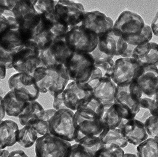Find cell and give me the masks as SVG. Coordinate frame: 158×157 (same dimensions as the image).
Segmentation results:
<instances>
[{
  "label": "cell",
  "instance_id": "6da1fadb",
  "mask_svg": "<svg viewBox=\"0 0 158 157\" xmlns=\"http://www.w3.org/2000/svg\"><path fill=\"white\" fill-rule=\"evenodd\" d=\"M113 29L129 44L138 46L149 43L153 37L151 27L138 14L126 10L118 16Z\"/></svg>",
  "mask_w": 158,
  "mask_h": 157
},
{
  "label": "cell",
  "instance_id": "7a4b0ae2",
  "mask_svg": "<svg viewBox=\"0 0 158 157\" xmlns=\"http://www.w3.org/2000/svg\"><path fill=\"white\" fill-rule=\"evenodd\" d=\"M33 77L40 93L49 92L54 97L62 93L70 80L64 65L39 68Z\"/></svg>",
  "mask_w": 158,
  "mask_h": 157
},
{
  "label": "cell",
  "instance_id": "3957f363",
  "mask_svg": "<svg viewBox=\"0 0 158 157\" xmlns=\"http://www.w3.org/2000/svg\"><path fill=\"white\" fill-rule=\"evenodd\" d=\"M143 95L135 81L129 85L117 86L114 105L124 120L135 118L141 109L140 100Z\"/></svg>",
  "mask_w": 158,
  "mask_h": 157
},
{
  "label": "cell",
  "instance_id": "277c9868",
  "mask_svg": "<svg viewBox=\"0 0 158 157\" xmlns=\"http://www.w3.org/2000/svg\"><path fill=\"white\" fill-rule=\"evenodd\" d=\"M19 25V30L26 43L30 41L39 26L41 17L36 11L31 0H17L13 10Z\"/></svg>",
  "mask_w": 158,
  "mask_h": 157
},
{
  "label": "cell",
  "instance_id": "5b68a950",
  "mask_svg": "<svg viewBox=\"0 0 158 157\" xmlns=\"http://www.w3.org/2000/svg\"><path fill=\"white\" fill-rule=\"evenodd\" d=\"M40 50L33 43L27 42L14 55L13 66L18 73L33 76L40 67L46 66L40 57Z\"/></svg>",
  "mask_w": 158,
  "mask_h": 157
},
{
  "label": "cell",
  "instance_id": "8992f818",
  "mask_svg": "<svg viewBox=\"0 0 158 157\" xmlns=\"http://www.w3.org/2000/svg\"><path fill=\"white\" fill-rule=\"evenodd\" d=\"M70 80L77 83L85 82L95 67V61L91 53L73 52L65 65Z\"/></svg>",
  "mask_w": 158,
  "mask_h": 157
},
{
  "label": "cell",
  "instance_id": "52a82bcc",
  "mask_svg": "<svg viewBox=\"0 0 158 157\" xmlns=\"http://www.w3.org/2000/svg\"><path fill=\"white\" fill-rule=\"evenodd\" d=\"M65 41L73 52L91 53L98 44L99 37L93 31L81 24L71 29L65 37Z\"/></svg>",
  "mask_w": 158,
  "mask_h": 157
},
{
  "label": "cell",
  "instance_id": "ba28073f",
  "mask_svg": "<svg viewBox=\"0 0 158 157\" xmlns=\"http://www.w3.org/2000/svg\"><path fill=\"white\" fill-rule=\"evenodd\" d=\"M74 115L73 111L70 109L57 111L50 119L49 133L69 143L75 141Z\"/></svg>",
  "mask_w": 158,
  "mask_h": 157
},
{
  "label": "cell",
  "instance_id": "9c48e42d",
  "mask_svg": "<svg viewBox=\"0 0 158 157\" xmlns=\"http://www.w3.org/2000/svg\"><path fill=\"white\" fill-rule=\"evenodd\" d=\"M74 125L76 130L75 143L94 138H102L108 131V127L100 119H89L81 116L76 112L74 115Z\"/></svg>",
  "mask_w": 158,
  "mask_h": 157
},
{
  "label": "cell",
  "instance_id": "30bf717a",
  "mask_svg": "<svg viewBox=\"0 0 158 157\" xmlns=\"http://www.w3.org/2000/svg\"><path fill=\"white\" fill-rule=\"evenodd\" d=\"M72 145L50 133L39 137L35 143V157H64Z\"/></svg>",
  "mask_w": 158,
  "mask_h": 157
},
{
  "label": "cell",
  "instance_id": "8fae6325",
  "mask_svg": "<svg viewBox=\"0 0 158 157\" xmlns=\"http://www.w3.org/2000/svg\"><path fill=\"white\" fill-rule=\"evenodd\" d=\"M65 37L56 38L48 48L40 51V57L46 67L65 65L72 56L73 52L66 43Z\"/></svg>",
  "mask_w": 158,
  "mask_h": 157
},
{
  "label": "cell",
  "instance_id": "7c38bea8",
  "mask_svg": "<svg viewBox=\"0 0 158 157\" xmlns=\"http://www.w3.org/2000/svg\"><path fill=\"white\" fill-rule=\"evenodd\" d=\"M55 13L59 20L71 30L82 22L85 10L79 2L59 0L55 6Z\"/></svg>",
  "mask_w": 158,
  "mask_h": 157
},
{
  "label": "cell",
  "instance_id": "4fadbf2b",
  "mask_svg": "<svg viewBox=\"0 0 158 157\" xmlns=\"http://www.w3.org/2000/svg\"><path fill=\"white\" fill-rule=\"evenodd\" d=\"M140 67L133 58H118L114 63L111 79L118 86L129 85L136 78Z\"/></svg>",
  "mask_w": 158,
  "mask_h": 157
},
{
  "label": "cell",
  "instance_id": "5bb4252c",
  "mask_svg": "<svg viewBox=\"0 0 158 157\" xmlns=\"http://www.w3.org/2000/svg\"><path fill=\"white\" fill-rule=\"evenodd\" d=\"M10 90H13L24 96L30 102L37 100L40 95L36 80L30 75L17 73L11 76L8 81Z\"/></svg>",
  "mask_w": 158,
  "mask_h": 157
},
{
  "label": "cell",
  "instance_id": "9a60e30c",
  "mask_svg": "<svg viewBox=\"0 0 158 157\" xmlns=\"http://www.w3.org/2000/svg\"><path fill=\"white\" fill-rule=\"evenodd\" d=\"M144 95L151 98L158 92V68L156 66H141L134 80Z\"/></svg>",
  "mask_w": 158,
  "mask_h": 157
},
{
  "label": "cell",
  "instance_id": "2e32d148",
  "mask_svg": "<svg viewBox=\"0 0 158 157\" xmlns=\"http://www.w3.org/2000/svg\"><path fill=\"white\" fill-rule=\"evenodd\" d=\"M122 37L116 33L113 29L99 37L97 47L106 54L114 57L122 56L128 47Z\"/></svg>",
  "mask_w": 158,
  "mask_h": 157
},
{
  "label": "cell",
  "instance_id": "e0dca14e",
  "mask_svg": "<svg viewBox=\"0 0 158 157\" xmlns=\"http://www.w3.org/2000/svg\"><path fill=\"white\" fill-rule=\"evenodd\" d=\"M114 22L109 17L99 11H85L80 24L82 26L93 31L99 37L113 29Z\"/></svg>",
  "mask_w": 158,
  "mask_h": 157
},
{
  "label": "cell",
  "instance_id": "ac0fdd59",
  "mask_svg": "<svg viewBox=\"0 0 158 157\" xmlns=\"http://www.w3.org/2000/svg\"><path fill=\"white\" fill-rule=\"evenodd\" d=\"M118 128L122 129L128 143L132 145H139L148 138L144 124L136 119L124 120Z\"/></svg>",
  "mask_w": 158,
  "mask_h": 157
},
{
  "label": "cell",
  "instance_id": "d6986e66",
  "mask_svg": "<svg viewBox=\"0 0 158 157\" xmlns=\"http://www.w3.org/2000/svg\"><path fill=\"white\" fill-rule=\"evenodd\" d=\"M92 95V92L85 91L79 88L75 81H71L68 83L62 92L65 106L72 111H76L79 105Z\"/></svg>",
  "mask_w": 158,
  "mask_h": 157
},
{
  "label": "cell",
  "instance_id": "ffe728a7",
  "mask_svg": "<svg viewBox=\"0 0 158 157\" xmlns=\"http://www.w3.org/2000/svg\"><path fill=\"white\" fill-rule=\"evenodd\" d=\"M132 58L137 60L141 66H158V44L149 42L136 46Z\"/></svg>",
  "mask_w": 158,
  "mask_h": 157
},
{
  "label": "cell",
  "instance_id": "44dd1931",
  "mask_svg": "<svg viewBox=\"0 0 158 157\" xmlns=\"http://www.w3.org/2000/svg\"><path fill=\"white\" fill-rule=\"evenodd\" d=\"M2 100L6 114L9 116L17 118L30 102L24 96L13 90L8 92L2 97Z\"/></svg>",
  "mask_w": 158,
  "mask_h": 157
},
{
  "label": "cell",
  "instance_id": "7402d4cb",
  "mask_svg": "<svg viewBox=\"0 0 158 157\" xmlns=\"http://www.w3.org/2000/svg\"><path fill=\"white\" fill-rule=\"evenodd\" d=\"M25 43L19 27L7 29L0 32V48L7 51L16 53Z\"/></svg>",
  "mask_w": 158,
  "mask_h": 157
},
{
  "label": "cell",
  "instance_id": "603a6c76",
  "mask_svg": "<svg viewBox=\"0 0 158 157\" xmlns=\"http://www.w3.org/2000/svg\"><path fill=\"white\" fill-rule=\"evenodd\" d=\"M117 85L110 77H104L93 92L94 96L103 105L114 103Z\"/></svg>",
  "mask_w": 158,
  "mask_h": 157
},
{
  "label": "cell",
  "instance_id": "cb8c5ba5",
  "mask_svg": "<svg viewBox=\"0 0 158 157\" xmlns=\"http://www.w3.org/2000/svg\"><path fill=\"white\" fill-rule=\"evenodd\" d=\"M19 131L18 125L15 121L9 119L1 121L0 149L4 150L17 143Z\"/></svg>",
  "mask_w": 158,
  "mask_h": 157
},
{
  "label": "cell",
  "instance_id": "d4e9b609",
  "mask_svg": "<svg viewBox=\"0 0 158 157\" xmlns=\"http://www.w3.org/2000/svg\"><path fill=\"white\" fill-rule=\"evenodd\" d=\"M103 111L104 105L93 94L79 105L75 112L84 118L100 119Z\"/></svg>",
  "mask_w": 158,
  "mask_h": 157
},
{
  "label": "cell",
  "instance_id": "484cf974",
  "mask_svg": "<svg viewBox=\"0 0 158 157\" xmlns=\"http://www.w3.org/2000/svg\"><path fill=\"white\" fill-rule=\"evenodd\" d=\"M45 111L38 102H30L18 118L22 126H31L44 114Z\"/></svg>",
  "mask_w": 158,
  "mask_h": 157
},
{
  "label": "cell",
  "instance_id": "4316f807",
  "mask_svg": "<svg viewBox=\"0 0 158 157\" xmlns=\"http://www.w3.org/2000/svg\"><path fill=\"white\" fill-rule=\"evenodd\" d=\"M101 118L110 129L118 128L124 121L115 107L114 103L104 105V111Z\"/></svg>",
  "mask_w": 158,
  "mask_h": 157
},
{
  "label": "cell",
  "instance_id": "83f0119b",
  "mask_svg": "<svg viewBox=\"0 0 158 157\" xmlns=\"http://www.w3.org/2000/svg\"><path fill=\"white\" fill-rule=\"evenodd\" d=\"M38 138V133L35 129L26 125L20 129L17 143L25 148H29L36 143Z\"/></svg>",
  "mask_w": 158,
  "mask_h": 157
},
{
  "label": "cell",
  "instance_id": "f1b7e54d",
  "mask_svg": "<svg viewBox=\"0 0 158 157\" xmlns=\"http://www.w3.org/2000/svg\"><path fill=\"white\" fill-rule=\"evenodd\" d=\"M137 157H158V139L149 138L137 145Z\"/></svg>",
  "mask_w": 158,
  "mask_h": 157
},
{
  "label": "cell",
  "instance_id": "f546056e",
  "mask_svg": "<svg viewBox=\"0 0 158 157\" xmlns=\"http://www.w3.org/2000/svg\"><path fill=\"white\" fill-rule=\"evenodd\" d=\"M102 141L104 144H114L122 148L126 147L129 143L122 129L119 128L108 129L102 138Z\"/></svg>",
  "mask_w": 158,
  "mask_h": 157
},
{
  "label": "cell",
  "instance_id": "4dcf8cb0",
  "mask_svg": "<svg viewBox=\"0 0 158 157\" xmlns=\"http://www.w3.org/2000/svg\"><path fill=\"white\" fill-rule=\"evenodd\" d=\"M104 77H105L104 74L100 69L95 66L91 76L85 82L77 84L81 89L93 92L94 90L100 84Z\"/></svg>",
  "mask_w": 158,
  "mask_h": 157
},
{
  "label": "cell",
  "instance_id": "1f68e13d",
  "mask_svg": "<svg viewBox=\"0 0 158 157\" xmlns=\"http://www.w3.org/2000/svg\"><path fill=\"white\" fill-rule=\"evenodd\" d=\"M57 111L55 109H50L45 111L43 116L34 123L31 127L35 129L38 134L45 135L49 133V122L50 119Z\"/></svg>",
  "mask_w": 158,
  "mask_h": 157
},
{
  "label": "cell",
  "instance_id": "d6a6232c",
  "mask_svg": "<svg viewBox=\"0 0 158 157\" xmlns=\"http://www.w3.org/2000/svg\"><path fill=\"white\" fill-rule=\"evenodd\" d=\"M0 32L11 28L19 27L13 10L0 8Z\"/></svg>",
  "mask_w": 158,
  "mask_h": 157
},
{
  "label": "cell",
  "instance_id": "836d02e7",
  "mask_svg": "<svg viewBox=\"0 0 158 157\" xmlns=\"http://www.w3.org/2000/svg\"><path fill=\"white\" fill-rule=\"evenodd\" d=\"M39 14H48L55 12V6L58 1L31 0Z\"/></svg>",
  "mask_w": 158,
  "mask_h": 157
},
{
  "label": "cell",
  "instance_id": "e575fe53",
  "mask_svg": "<svg viewBox=\"0 0 158 157\" xmlns=\"http://www.w3.org/2000/svg\"><path fill=\"white\" fill-rule=\"evenodd\" d=\"M125 152L122 148L114 144H104L95 157H124Z\"/></svg>",
  "mask_w": 158,
  "mask_h": 157
},
{
  "label": "cell",
  "instance_id": "d590c367",
  "mask_svg": "<svg viewBox=\"0 0 158 157\" xmlns=\"http://www.w3.org/2000/svg\"><path fill=\"white\" fill-rule=\"evenodd\" d=\"M77 143L81 145L93 157H95L96 154L102 148L104 145L102 139L100 138L84 139Z\"/></svg>",
  "mask_w": 158,
  "mask_h": 157
},
{
  "label": "cell",
  "instance_id": "8d00e7d4",
  "mask_svg": "<svg viewBox=\"0 0 158 157\" xmlns=\"http://www.w3.org/2000/svg\"><path fill=\"white\" fill-rule=\"evenodd\" d=\"M148 135L158 139V115L151 116L144 123Z\"/></svg>",
  "mask_w": 158,
  "mask_h": 157
},
{
  "label": "cell",
  "instance_id": "74e56055",
  "mask_svg": "<svg viewBox=\"0 0 158 157\" xmlns=\"http://www.w3.org/2000/svg\"><path fill=\"white\" fill-rule=\"evenodd\" d=\"M64 157H93L79 143L72 145Z\"/></svg>",
  "mask_w": 158,
  "mask_h": 157
},
{
  "label": "cell",
  "instance_id": "f35d334b",
  "mask_svg": "<svg viewBox=\"0 0 158 157\" xmlns=\"http://www.w3.org/2000/svg\"><path fill=\"white\" fill-rule=\"evenodd\" d=\"M140 107L149 111L152 116H158V108L155 99L151 98L144 97L140 100Z\"/></svg>",
  "mask_w": 158,
  "mask_h": 157
},
{
  "label": "cell",
  "instance_id": "ab89813d",
  "mask_svg": "<svg viewBox=\"0 0 158 157\" xmlns=\"http://www.w3.org/2000/svg\"><path fill=\"white\" fill-rule=\"evenodd\" d=\"M15 53L7 51L0 48V64L4 65L7 69H13V57Z\"/></svg>",
  "mask_w": 158,
  "mask_h": 157
},
{
  "label": "cell",
  "instance_id": "60d3db41",
  "mask_svg": "<svg viewBox=\"0 0 158 157\" xmlns=\"http://www.w3.org/2000/svg\"><path fill=\"white\" fill-rule=\"evenodd\" d=\"M91 54L93 57L95 64H101L107 62L111 60H113L114 58V57L107 55L103 52L101 51L98 47H97L92 53H91Z\"/></svg>",
  "mask_w": 158,
  "mask_h": 157
},
{
  "label": "cell",
  "instance_id": "b9f144b4",
  "mask_svg": "<svg viewBox=\"0 0 158 157\" xmlns=\"http://www.w3.org/2000/svg\"><path fill=\"white\" fill-rule=\"evenodd\" d=\"M53 98H54L53 103V109H55L56 111H60L62 109H68L65 106V103L63 99L62 93L54 96Z\"/></svg>",
  "mask_w": 158,
  "mask_h": 157
},
{
  "label": "cell",
  "instance_id": "7bdbcfd3",
  "mask_svg": "<svg viewBox=\"0 0 158 157\" xmlns=\"http://www.w3.org/2000/svg\"><path fill=\"white\" fill-rule=\"evenodd\" d=\"M17 2V0H6V1H0V8L8 9L13 10L15 8L16 3Z\"/></svg>",
  "mask_w": 158,
  "mask_h": 157
},
{
  "label": "cell",
  "instance_id": "ee69618b",
  "mask_svg": "<svg viewBox=\"0 0 158 157\" xmlns=\"http://www.w3.org/2000/svg\"><path fill=\"white\" fill-rule=\"evenodd\" d=\"M151 27L153 34L158 37V10L152 20Z\"/></svg>",
  "mask_w": 158,
  "mask_h": 157
},
{
  "label": "cell",
  "instance_id": "f6af8a7d",
  "mask_svg": "<svg viewBox=\"0 0 158 157\" xmlns=\"http://www.w3.org/2000/svg\"><path fill=\"white\" fill-rule=\"evenodd\" d=\"M136 46H133V45H131V44H129L127 50L125 51V53L123 54L122 57H123V58H132L133 51L135 50V49L136 48Z\"/></svg>",
  "mask_w": 158,
  "mask_h": 157
},
{
  "label": "cell",
  "instance_id": "bcb514c9",
  "mask_svg": "<svg viewBox=\"0 0 158 157\" xmlns=\"http://www.w3.org/2000/svg\"><path fill=\"white\" fill-rule=\"evenodd\" d=\"M8 157H29L23 150L13 151L10 153Z\"/></svg>",
  "mask_w": 158,
  "mask_h": 157
},
{
  "label": "cell",
  "instance_id": "7dc6e473",
  "mask_svg": "<svg viewBox=\"0 0 158 157\" xmlns=\"http://www.w3.org/2000/svg\"><path fill=\"white\" fill-rule=\"evenodd\" d=\"M0 114H1V121L3 119L6 114V111L4 107V104L2 100V97H1V101H0Z\"/></svg>",
  "mask_w": 158,
  "mask_h": 157
},
{
  "label": "cell",
  "instance_id": "c3c4849f",
  "mask_svg": "<svg viewBox=\"0 0 158 157\" xmlns=\"http://www.w3.org/2000/svg\"><path fill=\"white\" fill-rule=\"evenodd\" d=\"M0 69H1V79H4L6 76V67L3 64H0Z\"/></svg>",
  "mask_w": 158,
  "mask_h": 157
},
{
  "label": "cell",
  "instance_id": "681fc988",
  "mask_svg": "<svg viewBox=\"0 0 158 157\" xmlns=\"http://www.w3.org/2000/svg\"><path fill=\"white\" fill-rule=\"evenodd\" d=\"M10 152L6 150H1L0 151V157H8L10 155Z\"/></svg>",
  "mask_w": 158,
  "mask_h": 157
},
{
  "label": "cell",
  "instance_id": "f907efd6",
  "mask_svg": "<svg viewBox=\"0 0 158 157\" xmlns=\"http://www.w3.org/2000/svg\"><path fill=\"white\" fill-rule=\"evenodd\" d=\"M124 157H137V155L133 154H131V153H125Z\"/></svg>",
  "mask_w": 158,
  "mask_h": 157
},
{
  "label": "cell",
  "instance_id": "816d5d0a",
  "mask_svg": "<svg viewBox=\"0 0 158 157\" xmlns=\"http://www.w3.org/2000/svg\"><path fill=\"white\" fill-rule=\"evenodd\" d=\"M154 99H155V102H156V105H157L158 108V92L154 96Z\"/></svg>",
  "mask_w": 158,
  "mask_h": 157
},
{
  "label": "cell",
  "instance_id": "f5cc1de1",
  "mask_svg": "<svg viewBox=\"0 0 158 157\" xmlns=\"http://www.w3.org/2000/svg\"></svg>",
  "mask_w": 158,
  "mask_h": 157
}]
</instances>
